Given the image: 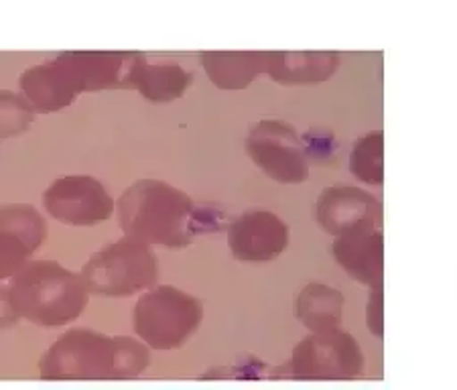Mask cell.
I'll return each mask as SVG.
<instances>
[{"mask_svg": "<svg viewBox=\"0 0 457 390\" xmlns=\"http://www.w3.org/2000/svg\"><path fill=\"white\" fill-rule=\"evenodd\" d=\"M149 345L129 336L70 329L43 354V380H127L149 368Z\"/></svg>", "mask_w": 457, "mask_h": 390, "instance_id": "cell-1", "label": "cell"}, {"mask_svg": "<svg viewBox=\"0 0 457 390\" xmlns=\"http://www.w3.org/2000/svg\"><path fill=\"white\" fill-rule=\"evenodd\" d=\"M90 301L82 275L55 261H33L9 278L4 303L14 318L39 328H62L76 321Z\"/></svg>", "mask_w": 457, "mask_h": 390, "instance_id": "cell-2", "label": "cell"}, {"mask_svg": "<svg viewBox=\"0 0 457 390\" xmlns=\"http://www.w3.org/2000/svg\"><path fill=\"white\" fill-rule=\"evenodd\" d=\"M195 202L186 191L159 179H141L124 191L116 203L124 236L151 246L187 248L189 218Z\"/></svg>", "mask_w": 457, "mask_h": 390, "instance_id": "cell-3", "label": "cell"}, {"mask_svg": "<svg viewBox=\"0 0 457 390\" xmlns=\"http://www.w3.org/2000/svg\"><path fill=\"white\" fill-rule=\"evenodd\" d=\"M82 277L94 295L130 297L157 285V254L146 242L124 236L92 254Z\"/></svg>", "mask_w": 457, "mask_h": 390, "instance_id": "cell-4", "label": "cell"}, {"mask_svg": "<svg viewBox=\"0 0 457 390\" xmlns=\"http://www.w3.org/2000/svg\"><path fill=\"white\" fill-rule=\"evenodd\" d=\"M135 331L153 350L183 348L204 321V303L171 285L146 291L135 305Z\"/></svg>", "mask_w": 457, "mask_h": 390, "instance_id": "cell-5", "label": "cell"}, {"mask_svg": "<svg viewBox=\"0 0 457 390\" xmlns=\"http://www.w3.org/2000/svg\"><path fill=\"white\" fill-rule=\"evenodd\" d=\"M364 374V352L356 337L340 329L312 331L293 350L289 364L270 378L353 380Z\"/></svg>", "mask_w": 457, "mask_h": 390, "instance_id": "cell-6", "label": "cell"}, {"mask_svg": "<svg viewBox=\"0 0 457 390\" xmlns=\"http://www.w3.org/2000/svg\"><path fill=\"white\" fill-rule=\"evenodd\" d=\"M246 153L269 179L281 186H299L309 179L312 165L305 157L303 143L285 120H258L248 130Z\"/></svg>", "mask_w": 457, "mask_h": 390, "instance_id": "cell-7", "label": "cell"}, {"mask_svg": "<svg viewBox=\"0 0 457 390\" xmlns=\"http://www.w3.org/2000/svg\"><path fill=\"white\" fill-rule=\"evenodd\" d=\"M57 60L68 71L78 94L98 90H137V78L146 63L138 51H68Z\"/></svg>", "mask_w": 457, "mask_h": 390, "instance_id": "cell-8", "label": "cell"}, {"mask_svg": "<svg viewBox=\"0 0 457 390\" xmlns=\"http://www.w3.org/2000/svg\"><path fill=\"white\" fill-rule=\"evenodd\" d=\"M46 210L68 226H94L112 218L116 203L106 187L90 175L59 178L43 194Z\"/></svg>", "mask_w": 457, "mask_h": 390, "instance_id": "cell-9", "label": "cell"}, {"mask_svg": "<svg viewBox=\"0 0 457 390\" xmlns=\"http://www.w3.org/2000/svg\"><path fill=\"white\" fill-rule=\"evenodd\" d=\"M291 240V230L277 213L250 210L228 226V246L236 261L262 264L281 256Z\"/></svg>", "mask_w": 457, "mask_h": 390, "instance_id": "cell-10", "label": "cell"}, {"mask_svg": "<svg viewBox=\"0 0 457 390\" xmlns=\"http://www.w3.org/2000/svg\"><path fill=\"white\" fill-rule=\"evenodd\" d=\"M315 216L321 230L337 238L353 230L378 228L382 203L366 189L334 186L321 191L315 205Z\"/></svg>", "mask_w": 457, "mask_h": 390, "instance_id": "cell-11", "label": "cell"}, {"mask_svg": "<svg viewBox=\"0 0 457 390\" xmlns=\"http://www.w3.org/2000/svg\"><path fill=\"white\" fill-rule=\"evenodd\" d=\"M0 236H3L4 281L25 267L47 236V224L33 205L9 203L0 210Z\"/></svg>", "mask_w": 457, "mask_h": 390, "instance_id": "cell-12", "label": "cell"}, {"mask_svg": "<svg viewBox=\"0 0 457 390\" xmlns=\"http://www.w3.org/2000/svg\"><path fill=\"white\" fill-rule=\"evenodd\" d=\"M334 259L353 281L366 286L382 285L385 277V236L380 230H353L337 236L331 246Z\"/></svg>", "mask_w": 457, "mask_h": 390, "instance_id": "cell-13", "label": "cell"}, {"mask_svg": "<svg viewBox=\"0 0 457 390\" xmlns=\"http://www.w3.org/2000/svg\"><path fill=\"white\" fill-rule=\"evenodd\" d=\"M337 51H269L267 73L281 86H317L340 68Z\"/></svg>", "mask_w": 457, "mask_h": 390, "instance_id": "cell-14", "label": "cell"}, {"mask_svg": "<svg viewBox=\"0 0 457 390\" xmlns=\"http://www.w3.org/2000/svg\"><path fill=\"white\" fill-rule=\"evenodd\" d=\"M21 90L41 114L55 112V110L73 104L78 95L68 71L57 57L27 70L21 76Z\"/></svg>", "mask_w": 457, "mask_h": 390, "instance_id": "cell-15", "label": "cell"}, {"mask_svg": "<svg viewBox=\"0 0 457 390\" xmlns=\"http://www.w3.org/2000/svg\"><path fill=\"white\" fill-rule=\"evenodd\" d=\"M200 60L220 90H245L256 76L267 73L269 51H202Z\"/></svg>", "mask_w": 457, "mask_h": 390, "instance_id": "cell-16", "label": "cell"}, {"mask_svg": "<svg viewBox=\"0 0 457 390\" xmlns=\"http://www.w3.org/2000/svg\"><path fill=\"white\" fill-rule=\"evenodd\" d=\"M345 299L336 286L326 283L305 285L295 301V318L309 331L340 329Z\"/></svg>", "mask_w": 457, "mask_h": 390, "instance_id": "cell-17", "label": "cell"}, {"mask_svg": "<svg viewBox=\"0 0 457 390\" xmlns=\"http://www.w3.org/2000/svg\"><path fill=\"white\" fill-rule=\"evenodd\" d=\"M191 84H194V73L177 62H146L137 78V90L143 94L145 100L157 104L183 98Z\"/></svg>", "mask_w": 457, "mask_h": 390, "instance_id": "cell-18", "label": "cell"}, {"mask_svg": "<svg viewBox=\"0 0 457 390\" xmlns=\"http://www.w3.org/2000/svg\"><path fill=\"white\" fill-rule=\"evenodd\" d=\"M350 171L368 186H382L385 181V135L370 132L360 137L350 153Z\"/></svg>", "mask_w": 457, "mask_h": 390, "instance_id": "cell-19", "label": "cell"}, {"mask_svg": "<svg viewBox=\"0 0 457 390\" xmlns=\"http://www.w3.org/2000/svg\"><path fill=\"white\" fill-rule=\"evenodd\" d=\"M305 157L309 165L315 167H331L337 163L342 154V143L336 132L326 127H313L303 132L301 137Z\"/></svg>", "mask_w": 457, "mask_h": 390, "instance_id": "cell-20", "label": "cell"}, {"mask_svg": "<svg viewBox=\"0 0 457 390\" xmlns=\"http://www.w3.org/2000/svg\"><path fill=\"white\" fill-rule=\"evenodd\" d=\"M0 137L11 138L29 129V124L35 120V106L25 95L12 94L4 90L0 94Z\"/></svg>", "mask_w": 457, "mask_h": 390, "instance_id": "cell-21", "label": "cell"}, {"mask_svg": "<svg viewBox=\"0 0 457 390\" xmlns=\"http://www.w3.org/2000/svg\"><path fill=\"white\" fill-rule=\"evenodd\" d=\"M228 228L226 213L216 203H195L189 218V234L191 238L200 234H220Z\"/></svg>", "mask_w": 457, "mask_h": 390, "instance_id": "cell-22", "label": "cell"}, {"mask_svg": "<svg viewBox=\"0 0 457 390\" xmlns=\"http://www.w3.org/2000/svg\"><path fill=\"white\" fill-rule=\"evenodd\" d=\"M228 374L224 378H238V380H258L262 378V372L267 370V364L261 362L256 356H240L236 364L224 368Z\"/></svg>", "mask_w": 457, "mask_h": 390, "instance_id": "cell-23", "label": "cell"}, {"mask_svg": "<svg viewBox=\"0 0 457 390\" xmlns=\"http://www.w3.org/2000/svg\"><path fill=\"white\" fill-rule=\"evenodd\" d=\"M382 301H385V289L382 285L372 286L370 299H368L366 307V326L370 329V334L376 337H382L385 334V319H382Z\"/></svg>", "mask_w": 457, "mask_h": 390, "instance_id": "cell-24", "label": "cell"}]
</instances>
